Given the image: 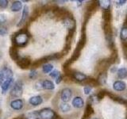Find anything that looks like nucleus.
<instances>
[{
  "instance_id": "27",
  "label": "nucleus",
  "mask_w": 127,
  "mask_h": 119,
  "mask_svg": "<svg viewBox=\"0 0 127 119\" xmlns=\"http://www.w3.org/2000/svg\"><path fill=\"white\" fill-rule=\"evenodd\" d=\"M49 75H50V76H51V77H53V78L56 79L57 77H58L60 75H61V73H60V71H59L55 70V71H52V72H51Z\"/></svg>"
},
{
  "instance_id": "32",
  "label": "nucleus",
  "mask_w": 127,
  "mask_h": 119,
  "mask_svg": "<svg viewBox=\"0 0 127 119\" xmlns=\"http://www.w3.org/2000/svg\"><path fill=\"white\" fill-rule=\"evenodd\" d=\"M62 81V75H60L58 77H57L55 79V82H56V83H57V84H58V83H60Z\"/></svg>"
},
{
  "instance_id": "30",
  "label": "nucleus",
  "mask_w": 127,
  "mask_h": 119,
  "mask_svg": "<svg viewBox=\"0 0 127 119\" xmlns=\"http://www.w3.org/2000/svg\"><path fill=\"white\" fill-rule=\"evenodd\" d=\"M37 71H36L35 70H31V71H30V75H29V77L30 78V79H34L36 76H37Z\"/></svg>"
},
{
  "instance_id": "18",
  "label": "nucleus",
  "mask_w": 127,
  "mask_h": 119,
  "mask_svg": "<svg viewBox=\"0 0 127 119\" xmlns=\"http://www.w3.org/2000/svg\"><path fill=\"white\" fill-rule=\"evenodd\" d=\"M118 77L121 79H123L127 77V69L125 67H121L118 70Z\"/></svg>"
},
{
  "instance_id": "26",
  "label": "nucleus",
  "mask_w": 127,
  "mask_h": 119,
  "mask_svg": "<svg viewBox=\"0 0 127 119\" xmlns=\"http://www.w3.org/2000/svg\"><path fill=\"white\" fill-rule=\"evenodd\" d=\"M7 21V17L3 14H0V25H2Z\"/></svg>"
},
{
  "instance_id": "20",
  "label": "nucleus",
  "mask_w": 127,
  "mask_h": 119,
  "mask_svg": "<svg viewBox=\"0 0 127 119\" xmlns=\"http://www.w3.org/2000/svg\"><path fill=\"white\" fill-rule=\"evenodd\" d=\"M60 109L62 112H67L71 110V106L67 102H61L60 104Z\"/></svg>"
},
{
  "instance_id": "21",
  "label": "nucleus",
  "mask_w": 127,
  "mask_h": 119,
  "mask_svg": "<svg viewBox=\"0 0 127 119\" xmlns=\"http://www.w3.org/2000/svg\"><path fill=\"white\" fill-rule=\"evenodd\" d=\"M120 38L124 41L127 40V26H124L122 28L121 32H120Z\"/></svg>"
},
{
  "instance_id": "22",
  "label": "nucleus",
  "mask_w": 127,
  "mask_h": 119,
  "mask_svg": "<svg viewBox=\"0 0 127 119\" xmlns=\"http://www.w3.org/2000/svg\"><path fill=\"white\" fill-rule=\"evenodd\" d=\"M53 66L50 64V63H46V64H45L42 67V70H43V72L45 73V74H48L52 71V70H53Z\"/></svg>"
},
{
  "instance_id": "8",
  "label": "nucleus",
  "mask_w": 127,
  "mask_h": 119,
  "mask_svg": "<svg viewBox=\"0 0 127 119\" xmlns=\"http://www.w3.org/2000/svg\"><path fill=\"white\" fill-rule=\"evenodd\" d=\"M23 105H24V102L22 99H15V100H13L10 102L11 108L15 110H22L23 107Z\"/></svg>"
},
{
  "instance_id": "12",
  "label": "nucleus",
  "mask_w": 127,
  "mask_h": 119,
  "mask_svg": "<svg viewBox=\"0 0 127 119\" xmlns=\"http://www.w3.org/2000/svg\"><path fill=\"white\" fill-rule=\"evenodd\" d=\"M64 25L70 31H73L75 27V21L71 18H67L64 20Z\"/></svg>"
},
{
  "instance_id": "35",
  "label": "nucleus",
  "mask_w": 127,
  "mask_h": 119,
  "mask_svg": "<svg viewBox=\"0 0 127 119\" xmlns=\"http://www.w3.org/2000/svg\"><path fill=\"white\" fill-rule=\"evenodd\" d=\"M2 82V73L0 72V83Z\"/></svg>"
},
{
  "instance_id": "11",
  "label": "nucleus",
  "mask_w": 127,
  "mask_h": 119,
  "mask_svg": "<svg viewBox=\"0 0 127 119\" xmlns=\"http://www.w3.org/2000/svg\"><path fill=\"white\" fill-rule=\"evenodd\" d=\"M29 102L32 106H39L40 104H41L43 102V99L40 95H36V96H33L30 98Z\"/></svg>"
},
{
  "instance_id": "4",
  "label": "nucleus",
  "mask_w": 127,
  "mask_h": 119,
  "mask_svg": "<svg viewBox=\"0 0 127 119\" xmlns=\"http://www.w3.org/2000/svg\"><path fill=\"white\" fill-rule=\"evenodd\" d=\"M71 95H72V91L70 88H64L61 90V99L63 101V102H67L71 98Z\"/></svg>"
},
{
  "instance_id": "28",
  "label": "nucleus",
  "mask_w": 127,
  "mask_h": 119,
  "mask_svg": "<svg viewBox=\"0 0 127 119\" xmlns=\"http://www.w3.org/2000/svg\"><path fill=\"white\" fill-rule=\"evenodd\" d=\"M8 33V30L6 27L4 26H0V36H4L7 34Z\"/></svg>"
},
{
  "instance_id": "31",
  "label": "nucleus",
  "mask_w": 127,
  "mask_h": 119,
  "mask_svg": "<svg viewBox=\"0 0 127 119\" xmlns=\"http://www.w3.org/2000/svg\"><path fill=\"white\" fill-rule=\"evenodd\" d=\"M83 90H84V93H85V94H89L91 93V90H92V88H91V87H90V86H86Z\"/></svg>"
},
{
  "instance_id": "25",
  "label": "nucleus",
  "mask_w": 127,
  "mask_h": 119,
  "mask_svg": "<svg viewBox=\"0 0 127 119\" xmlns=\"http://www.w3.org/2000/svg\"><path fill=\"white\" fill-rule=\"evenodd\" d=\"M93 113V109H92V107H91V106L90 104L87 105V108L85 110V114H84V118H88L90 115Z\"/></svg>"
},
{
  "instance_id": "16",
  "label": "nucleus",
  "mask_w": 127,
  "mask_h": 119,
  "mask_svg": "<svg viewBox=\"0 0 127 119\" xmlns=\"http://www.w3.org/2000/svg\"><path fill=\"white\" fill-rule=\"evenodd\" d=\"M22 9V3L20 1H14L11 5V10L14 12H18Z\"/></svg>"
},
{
  "instance_id": "36",
  "label": "nucleus",
  "mask_w": 127,
  "mask_h": 119,
  "mask_svg": "<svg viewBox=\"0 0 127 119\" xmlns=\"http://www.w3.org/2000/svg\"><path fill=\"white\" fill-rule=\"evenodd\" d=\"M92 119H98V118H92Z\"/></svg>"
},
{
  "instance_id": "19",
  "label": "nucleus",
  "mask_w": 127,
  "mask_h": 119,
  "mask_svg": "<svg viewBox=\"0 0 127 119\" xmlns=\"http://www.w3.org/2000/svg\"><path fill=\"white\" fill-rule=\"evenodd\" d=\"M99 5L102 8L103 10H108L110 9V2L108 0H102V1H99Z\"/></svg>"
},
{
  "instance_id": "24",
  "label": "nucleus",
  "mask_w": 127,
  "mask_h": 119,
  "mask_svg": "<svg viewBox=\"0 0 127 119\" xmlns=\"http://www.w3.org/2000/svg\"><path fill=\"white\" fill-rule=\"evenodd\" d=\"M10 55L11 56V57L14 59V60H17L19 58L18 57V51L16 49H14V48H11L10 50Z\"/></svg>"
},
{
  "instance_id": "7",
  "label": "nucleus",
  "mask_w": 127,
  "mask_h": 119,
  "mask_svg": "<svg viewBox=\"0 0 127 119\" xmlns=\"http://www.w3.org/2000/svg\"><path fill=\"white\" fill-rule=\"evenodd\" d=\"M28 16H29V7L27 6H25L23 7V11H22V18L20 19L19 22L17 24L18 26H21L22 25H23L25 23L26 20L27 19Z\"/></svg>"
},
{
  "instance_id": "10",
  "label": "nucleus",
  "mask_w": 127,
  "mask_h": 119,
  "mask_svg": "<svg viewBox=\"0 0 127 119\" xmlns=\"http://www.w3.org/2000/svg\"><path fill=\"white\" fill-rule=\"evenodd\" d=\"M72 105L74 107L77 109L82 108L83 105H84V101H83V99L81 97L76 96L72 99Z\"/></svg>"
},
{
  "instance_id": "17",
  "label": "nucleus",
  "mask_w": 127,
  "mask_h": 119,
  "mask_svg": "<svg viewBox=\"0 0 127 119\" xmlns=\"http://www.w3.org/2000/svg\"><path fill=\"white\" fill-rule=\"evenodd\" d=\"M24 118L25 119H39L38 111H33V112L28 113L24 116Z\"/></svg>"
},
{
  "instance_id": "1",
  "label": "nucleus",
  "mask_w": 127,
  "mask_h": 119,
  "mask_svg": "<svg viewBox=\"0 0 127 119\" xmlns=\"http://www.w3.org/2000/svg\"><path fill=\"white\" fill-rule=\"evenodd\" d=\"M14 41L16 46L18 47H23L28 43L29 41V36L25 32H20L18 34L15 35Z\"/></svg>"
},
{
  "instance_id": "33",
  "label": "nucleus",
  "mask_w": 127,
  "mask_h": 119,
  "mask_svg": "<svg viewBox=\"0 0 127 119\" xmlns=\"http://www.w3.org/2000/svg\"><path fill=\"white\" fill-rule=\"evenodd\" d=\"M36 88L37 90H41L42 89V83L41 82H38L37 84H36Z\"/></svg>"
},
{
  "instance_id": "14",
  "label": "nucleus",
  "mask_w": 127,
  "mask_h": 119,
  "mask_svg": "<svg viewBox=\"0 0 127 119\" xmlns=\"http://www.w3.org/2000/svg\"><path fill=\"white\" fill-rule=\"evenodd\" d=\"M1 73L2 75V80L6 79L13 78V72H12V71L10 68H8V67H6V68L2 69Z\"/></svg>"
},
{
  "instance_id": "9",
  "label": "nucleus",
  "mask_w": 127,
  "mask_h": 119,
  "mask_svg": "<svg viewBox=\"0 0 127 119\" xmlns=\"http://www.w3.org/2000/svg\"><path fill=\"white\" fill-rule=\"evenodd\" d=\"M16 61H17V63L18 64V66L22 67V68L23 67L24 68H26V67H29L30 65V59L26 58V57H19Z\"/></svg>"
},
{
  "instance_id": "5",
  "label": "nucleus",
  "mask_w": 127,
  "mask_h": 119,
  "mask_svg": "<svg viewBox=\"0 0 127 119\" xmlns=\"http://www.w3.org/2000/svg\"><path fill=\"white\" fill-rule=\"evenodd\" d=\"M113 88L116 91H123L126 88V84L125 82H123L122 80H118L114 83Z\"/></svg>"
},
{
  "instance_id": "23",
  "label": "nucleus",
  "mask_w": 127,
  "mask_h": 119,
  "mask_svg": "<svg viewBox=\"0 0 127 119\" xmlns=\"http://www.w3.org/2000/svg\"><path fill=\"white\" fill-rule=\"evenodd\" d=\"M98 81L102 85L105 84L106 82V73H101L100 75H99V76H98Z\"/></svg>"
},
{
  "instance_id": "29",
  "label": "nucleus",
  "mask_w": 127,
  "mask_h": 119,
  "mask_svg": "<svg viewBox=\"0 0 127 119\" xmlns=\"http://www.w3.org/2000/svg\"><path fill=\"white\" fill-rule=\"evenodd\" d=\"M8 6V1L7 0H0V7L1 8H6Z\"/></svg>"
},
{
  "instance_id": "34",
  "label": "nucleus",
  "mask_w": 127,
  "mask_h": 119,
  "mask_svg": "<svg viewBox=\"0 0 127 119\" xmlns=\"http://www.w3.org/2000/svg\"><path fill=\"white\" fill-rule=\"evenodd\" d=\"M118 5H123V4L126 2V1H125V0H124V1H118Z\"/></svg>"
},
{
  "instance_id": "15",
  "label": "nucleus",
  "mask_w": 127,
  "mask_h": 119,
  "mask_svg": "<svg viewBox=\"0 0 127 119\" xmlns=\"http://www.w3.org/2000/svg\"><path fill=\"white\" fill-rule=\"evenodd\" d=\"M42 83V89H45V90H53L55 88V85L54 83L50 81V80H44L41 82Z\"/></svg>"
},
{
  "instance_id": "3",
  "label": "nucleus",
  "mask_w": 127,
  "mask_h": 119,
  "mask_svg": "<svg viewBox=\"0 0 127 119\" xmlns=\"http://www.w3.org/2000/svg\"><path fill=\"white\" fill-rule=\"evenodd\" d=\"M23 84L21 81H17L12 87L10 90V95L14 98H19L22 95L23 93Z\"/></svg>"
},
{
  "instance_id": "13",
  "label": "nucleus",
  "mask_w": 127,
  "mask_h": 119,
  "mask_svg": "<svg viewBox=\"0 0 127 119\" xmlns=\"http://www.w3.org/2000/svg\"><path fill=\"white\" fill-rule=\"evenodd\" d=\"M72 77L74 79H75L78 82H83L87 79V75L85 74H83L82 72H79V71H76V72H74L72 74Z\"/></svg>"
},
{
  "instance_id": "6",
  "label": "nucleus",
  "mask_w": 127,
  "mask_h": 119,
  "mask_svg": "<svg viewBox=\"0 0 127 119\" xmlns=\"http://www.w3.org/2000/svg\"><path fill=\"white\" fill-rule=\"evenodd\" d=\"M12 83H13V78L11 79H6L2 80V82L1 83V88H2V93H6L7 90L10 88V87L11 86Z\"/></svg>"
},
{
  "instance_id": "2",
  "label": "nucleus",
  "mask_w": 127,
  "mask_h": 119,
  "mask_svg": "<svg viewBox=\"0 0 127 119\" xmlns=\"http://www.w3.org/2000/svg\"><path fill=\"white\" fill-rule=\"evenodd\" d=\"M39 119H56L57 114L50 108H43L38 110Z\"/></svg>"
}]
</instances>
